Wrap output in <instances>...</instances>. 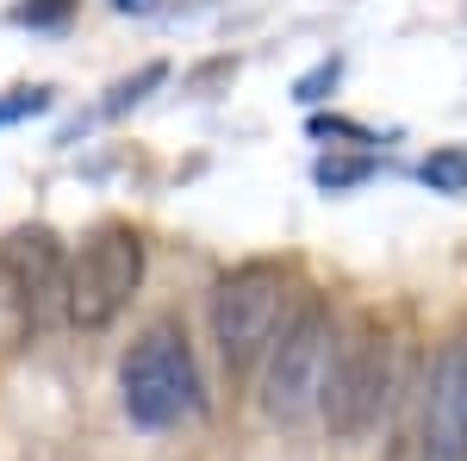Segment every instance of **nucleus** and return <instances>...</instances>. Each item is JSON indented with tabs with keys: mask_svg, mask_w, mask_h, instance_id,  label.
I'll return each instance as SVG.
<instances>
[{
	"mask_svg": "<svg viewBox=\"0 0 467 461\" xmlns=\"http://www.w3.org/2000/svg\"><path fill=\"white\" fill-rule=\"evenodd\" d=\"M119 405L138 430H181L206 412V381L175 319H156L119 355Z\"/></svg>",
	"mask_w": 467,
	"mask_h": 461,
	"instance_id": "obj_1",
	"label": "nucleus"
},
{
	"mask_svg": "<svg viewBox=\"0 0 467 461\" xmlns=\"http://www.w3.org/2000/svg\"><path fill=\"white\" fill-rule=\"evenodd\" d=\"M287 299H293V268L287 262H268V256H250V262L224 268L213 281V293H206V324H213L218 361L237 381L262 368L275 330L287 324Z\"/></svg>",
	"mask_w": 467,
	"mask_h": 461,
	"instance_id": "obj_2",
	"label": "nucleus"
},
{
	"mask_svg": "<svg viewBox=\"0 0 467 461\" xmlns=\"http://www.w3.org/2000/svg\"><path fill=\"white\" fill-rule=\"evenodd\" d=\"M387 399H393V343L374 319H356L349 330H337L318 393V418L330 443H368L380 430Z\"/></svg>",
	"mask_w": 467,
	"mask_h": 461,
	"instance_id": "obj_3",
	"label": "nucleus"
},
{
	"mask_svg": "<svg viewBox=\"0 0 467 461\" xmlns=\"http://www.w3.org/2000/svg\"><path fill=\"white\" fill-rule=\"evenodd\" d=\"M330 343H337V324H330L324 299H306L299 312H287V324L275 330V343H268L262 368H255V405H262L268 424H306V418H318Z\"/></svg>",
	"mask_w": 467,
	"mask_h": 461,
	"instance_id": "obj_4",
	"label": "nucleus"
},
{
	"mask_svg": "<svg viewBox=\"0 0 467 461\" xmlns=\"http://www.w3.org/2000/svg\"><path fill=\"white\" fill-rule=\"evenodd\" d=\"M150 268V249L144 231L125 225V218H107L94 225L81 249L69 256V306H63V324L75 330H107V324L125 319V306L138 299Z\"/></svg>",
	"mask_w": 467,
	"mask_h": 461,
	"instance_id": "obj_5",
	"label": "nucleus"
},
{
	"mask_svg": "<svg viewBox=\"0 0 467 461\" xmlns=\"http://www.w3.org/2000/svg\"><path fill=\"white\" fill-rule=\"evenodd\" d=\"M0 293L19 330H50L69 306V249L50 225H13L0 237Z\"/></svg>",
	"mask_w": 467,
	"mask_h": 461,
	"instance_id": "obj_6",
	"label": "nucleus"
},
{
	"mask_svg": "<svg viewBox=\"0 0 467 461\" xmlns=\"http://www.w3.org/2000/svg\"><path fill=\"white\" fill-rule=\"evenodd\" d=\"M424 461H467V343L449 337L424 374V424H418Z\"/></svg>",
	"mask_w": 467,
	"mask_h": 461,
	"instance_id": "obj_7",
	"label": "nucleus"
},
{
	"mask_svg": "<svg viewBox=\"0 0 467 461\" xmlns=\"http://www.w3.org/2000/svg\"><path fill=\"white\" fill-rule=\"evenodd\" d=\"M418 181L431 187V194H467V150L462 143H442V150H431L424 162H418Z\"/></svg>",
	"mask_w": 467,
	"mask_h": 461,
	"instance_id": "obj_8",
	"label": "nucleus"
},
{
	"mask_svg": "<svg viewBox=\"0 0 467 461\" xmlns=\"http://www.w3.org/2000/svg\"><path fill=\"white\" fill-rule=\"evenodd\" d=\"M162 81H169V69H162V63H144V69L131 75V81H119V88H112V100L100 107V119H119L125 107H138V100H150V88H162Z\"/></svg>",
	"mask_w": 467,
	"mask_h": 461,
	"instance_id": "obj_9",
	"label": "nucleus"
},
{
	"mask_svg": "<svg viewBox=\"0 0 467 461\" xmlns=\"http://www.w3.org/2000/svg\"><path fill=\"white\" fill-rule=\"evenodd\" d=\"M75 0H19L13 6V26H32V32H57V26H69Z\"/></svg>",
	"mask_w": 467,
	"mask_h": 461,
	"instance_id": "obj_10",
	"label": "nucleus"
},
{
	"mask_svg": "<svg viewBox=\"0 0 467 461\" xmlns=\"http://www.w3.org/2000/svg\"><path fill=\"white\" fill-rule=\"evenodd\" d=\"M37 112H50V88H13V94H0V131L6 125H26Z\"/></svg>",
	"mask_w": 467,
	"mask_h": 461,
	"instance_id": "obj_11",
	"label": "nucleus"
},
{
	"mask_svg": "<svg viewBox=\"0 0 467 461\" xmlns=\"http://www.w3.org/2000/svg\"><path fill=\"white\" fill-rule=\"evenodd\" d=\"M368 175H374V156H356V162H343V156H324V162H318V187H330V194H343V187H361Z\"/></svg>",
	"mask_w": 467,
	"mask_h": 461,
	"instance_id": "obj_12",
	"label": "nucleus"
},
{
	"mask_svg": "<svg viewBox=\"0 0 467 461\" xmlns=\"http://www.w3.org/2000/svg\"><path fill=\"white\" fill-rule=\"evenodd\" d=\"M337 75H343V57H324L318 69H306L299 81H293V100H299V107H318L324 94L337 88Z\"/></svg>",
	"mask_w": 467,
	"mask_h": 461,
	"instance_id": "obj_13",
	"label": "nucleus"
},
{
	"mask_svg": "<svg viewBox=\"0 0 467 461\" xmlns=\"http://www.w3.org/2000/svg\"><path fill=\"white\" fill-rule=\"evenodd\" d=\"M312 138H349V143H374V131H368V125H356V119H312Z\"/></svg>",
	"mask_w": 467,
	"mask_h": 461,
	"instance_id": "obj_14",
	"label": "nucleus"
},
{
	"mask_svg": "<svg viewBox=\"0 0 467 461\" xmlns=\"http://www.w3.org/2000/svg\"><path fill=\"white\" fill-rule=\"evenodd\" d=\"M112 6H119V13H156L162 0H112Z\"/></svg>",
	"mask_w": 467,
	"mask_h": 461,
	"instance_id": "obj_15",
	"label": "nucleus"
},
{
	"mask_svg": "<svg viewBox=\"0 0 467 461\" xmlns=\"http://www.w3.org/2000/svg\"><path fill=\"white\" fill-rule=\"evenodd\" d=\"M0 312H6V293H0Z\"/></svg>",
	"mask_w": 467,
	"mask_h": 461,
	"instance_id": "obj_16",
	"label": "nucleus"
},
{
	"mask_svg": "<svg viewBox=\"0 0 467 461\" xmlns=\"http://www.w3.org/2000/svg\"><path fill=\"white\" fill-rule=\"evenodd\" d=\"M462 343H467V337H462Z\"/></svg>",
	"mask_w": 467,
	"mask_h": 461,
	"instance_id": "obj_17",
	"label": "nucleus"
}]
</instances>
